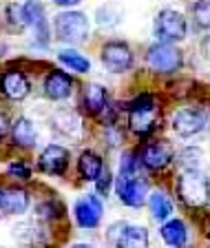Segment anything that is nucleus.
Instances as JSON below:
<instances>
[{"mask_svg":"<svg viewBox=\"0 0 210 248\" xmlns=\"http://www.w3.org/2000/svg\"><path fill=\"white\" fill-rule=\"evenodd\" d=\"M126 126L133 135L142 140L153 138L162 124V102L153 91H139L124 104Z\"/></svg>","mask_w":210,"mask_h":248,"instance_id":"obj_1","label":"nucleus"},{"mask_svg":"<svg viewBox=\"0 0 210 248\" xmlns=\"http://www.w3.org/2000/svg\"><path fill=\"white\" fill-rule=\"evenodd\" d=\"M173 193L184 208L204 211L210 206V177L199 166L180 169L173 182Z\"/></svg>","mask_w":210,"mask_h":248,"instance_id":"obj_2","label":"nucleus"},{"mask_svg":"<svg viewBox=\"0 0 210 248\" xmlns=\"http://www.w3.org/2000/svg\"><path fill=\"white\" fill-rule=\"evenodd\" d=\"M170 131L181 140H190L195 135L204 133L210 124V111L204 104H181L173 108L168 118Z\"/></svg>","mask_w":210,"mask_h":248,"instance_id":"obj_3","label":"nucleus"},{"mask_svg":"<svg viewBox=\"0 0 210 248\" xmlns=\"http://www.w3.org/2000/svg\"><path fill=\"white\" fill-rule=\"evenodd\" d=\"M146 67L150 73L159 78H170L184 69V51L173 42H159L155 40L153 45L144 53Z\"/></svg>","mask_w":210,"mask_h":248,"instance_id":"obj_4","label":"nucleus"},{"mask_svg":"<svg viewBox=\"0 0 210 248\" xmlns=\"http://www.w3.org/2000/svg\"><path fill=\"white\" fill-rule=\"evenodd\" d=\"M53 33L56 40L64 42L67 46H80L91 36V22L89 16L75 9H64L53 16Z\"/></svg>","mask_w":210,"mask_h":248,"instance_id":"obj_5","label":"nucleus"},{"mask_svg":"<svg viewBox=\"0 0 210 248\" xmlns=\"http://www.w3.org/2000/svg\"><path fill=\"white\" fill-rule=\"evenodd\" d=\"M137 155L142 162V169L146 173H164L168 166L175 164V146L164 138H149L142 140L137 146Z\"/></svg>","mask_w":210,"mask_h":248,"instance_id":"obj_6","label":"nucleus"},{"mask_svg":"<svg viewBox=\"0 0 210 248\" xmlns=\"http://www.w3.org/2000/svg\"><path fill=\"white\" fill-rule=\"evenodd\" d=\"M188 29H190V25H188V18H186L184 11L166 7V9L157 11V16H155L153 36L159 42H173V45L184 42L188 38Z\"/></svg>","mask_w":210,"mask_h":248,"instance_id":"obj_7","label":"nucleus"},{"mask_svg":"<svg viewBox=\"0 0 210 248\" xmlns=\"http://www.w3.org/2000/svg\"><path fill=\"white\" fill-rule=\"evenodd\" d=\"M100 60L113 76H124L135 67V53L126 40H106L100 46Z\"/></svg>","mask_w":210,"mask_h":248,"instance_id":"obj_8","label":"nucleus"},{"mask_svg":"<svg viewBox=\"0 0 210 248\" xmlns=\"http://www.w3.org/2000/svg\"><path fill=\"white\" fill-rule=\"evenodd\" d=\"M113 188L118 193L120 202L128 208H142L146 204V197H149L150 191V180L142 173H135V175H115V182H113Z\"/></svg>","mask_w":210,"mask_h":248,"instance_id":"obj_9","label":"nucleus"},{"mask_svg":"<svg viewBox=\"0 0 210 248\" xmlns=\"http://www.w3.org/2000/svg\"><path fill=\"white\" fill-rule=\"evenodd\" d=\"M106 242L118 248H146L150 244V232L142 224L115 222L106 228Z\"/></svg>","mask_w":210,"mask_h":248,"instance_id":"obj_10","label":"nucleus"},{"mask_svg":"<svg viewBox=\"0 0 210 248\" xmlns=\"http://www.w3.org/2000/svg\"><path fill=\"white\" fill-rule=\"evenodd\" d=\"M104 202L98 193H84L73 204V222L84 231H93L102 224Z\"/></svg>","mask_w":210,"mask_h":248,"instance_id":"obj_11","label":"nucleus"},{"mask_svg":"<svg viewBox=\"0 0 210 248\" xmlns=\"http://www.w3.org/2000/svg\"><path fill=\"white\" fill-rule=\"evenodd\" d=\"M73 89H75V80L64 69H49L45 73V78H42V93L51 102L69 100L73 95Z\"/></svg>","mask_w":210,"mask_h":248,"instance_id":"obj_12","label":"nucleus"},{"mask_svg":"<svg viewBox=\"0 0 210 248\" xmlns=\"http://www.w3.org/2000/svg\"><path fill=\"white\" fill-rule=\"evenodd\" d=\"M0 95L9 102H22L31 95V78L22 69H5L0 73Z\"/></svg>","mask_w":210,"mask_h":248,"instance_id":"obj_13","label":"nucleus"},{"mask_svg":"<svg viewBox=\"0 0 210 248\" xmlns=\"http://www.w3.org/2000/svg\"><path fill=\"white\" fill-rule=\"evenodd\" d=\"M71 164V151L62 144H46L38 155V170L51 177H62Z\"/></svg>","mask_w":210,"mask_h":248,"instance_id":"obj_14","label":"nucleus"},{"mask_svg":"<svg viewBox=\"0 0 210 248\" xmlns=\"http://www.w3.org/2000/svg\"><path fill=\"white\" fill-rule=\"evenodd\" d=\"M22 5H25V22L33 31V45L38 49H46L51 33H49V20H46L45 5L38 2V0H27Z\"/></svg>","mask_w":210,"mask_h":248,"instance_id":"obj_15","label":"nucleus"},{"mask_svg":"<svg viewBox=\"0 0 210 248\" xmlns=\"http://www.w3.org/2000/svg\"><path fill=\"white\" fill-rule=\"evenodd\" d=\"M111 102L108 89L100 82H87L82 87V95H80V108L89 118H100L104 113V108Z\"/></svg>","mask_w":210,"mask_h":248,"instance_id":"obj_16","label":"nucleus"},{"mask_svg":"<svg viewBox=\"0 0 210 248\" xmlns=\"http://www.w3.org/2000/svg\"><path fill=\"white\" fill-rule=\"evenodd\" d=\"M9 138L15 149H22V151L36 149V144H38L36 124L31 122L27 115H18V118H14L9 124Z\"/></svg>","mask_w":210,"mask_h":248,"instance_id":"obj_17","label":"nucleus"},{"mask_svg":"<svg viewBox=\"0 0 210 248\" xmlns=\"http://www.w3.org/2000/svg\"><path fill=\"white\" fill-rule=\"evenodd\" d=\"M159 237L166 246H173V248H181V246H188L190 244V228L186 224V219L181 217H168L166 222L159 224Z\"/></svg>","mask_w":210,"mask_h":248,"instance_id":"obj_18","label":"nucleus"},{"mask_svg":"<svg viewBox=\"0 0 210 248\" xmlns=\"http://www.w3.org/2000/svg\"><path fill=\"white\" fill-rule=\"evenodd\" d=\"M51 129H56L64 138L77 140L82 135V118L73 108H58L51 115Z\"/></svg>","mask_w":210,"mask_h":248,"instance_id":"obj_19","label":"nucleus"},{"mask_svg":"<svg viewBox=\"0 0 210 248\" xmlns=\"http://www.w3.org/2000/svg\"><path fill=\"white\" fill-rule=\"evenodd\" d=\"M146 206H149V211H150V217H153L157 224L166 222L175 213V202H173V197H170V193H166L164 188H150L149 197H146Z\"/></svg>","mask_w":210,"mask_h":248,"instance_id":"obj_20","label":"nucleus"},{"mask_svg":"<svg viewBox=\"0 0 210 248\" xmlns=\"http://www.w3.org/2000/svg\"><path fill=\"white\" fill-rule=\"evenodd\" d=\"M104 169V157L93 149H87L77 157V175L82 182H95Z\"/></svg>","mask_w":210,"mask_h":248,"instance_id":"obj_21","label":"nucleus"},{"mask_svg":"<svg viewBox=\"0 0 210 248\" xmlns=\"http://www.w3.org/2000/svg\"><path fill=\"white\" fill-rule=\"evenodd\" d=\"M58 62H60L64 69L77 73V76H84V73L91 71V60L89 56H84L82 51H77L75 46H64L58 51Z\"/></svg>","mask_w":210,"mask_h":248,"instance_id":"obj_22","label":"nucleus"},{"mask_svg":"<svg viewBox=\"0 0 210 248\" xmlns=\"http://www.w3.org/2000/svg\"><path fill=\"white\" fill-rule=\"evenodd\" d=\"M5 204H7V215H25L31 206V195L22 186H7Z\"/></svg>","mask_w":210,"mask_h":248,"instance_id":"obj_23","label":"nucleus"},{"mask_svg":"<svg viewBox=\"0 0 210 248\" xmlns=\"http://www.w3.org/2000/svg\"><path fill=\"white\" fill-rule=\"evenodd\" d=\"M190 20L197 29L210 31V0H193L190 2Z\"/></svg>","mask_w":210,"mask_h":248,"instance_id":"obj_24","label":"nucleus"},{"mask_svg":"<svg viewBox=\"0 0 210 248\" xmlns=\"http://www.w3.org/2000/svg\"><path fill=\"white\" fill-rule=\"evenodd\" d=\"M5 22L11 31H22L27 29V22H25V5L22 2H9L5 7Z\"/></svg>","mask_w":210,"mask_h":248,"instance_id":"obj_25","label":"nucleus"},{"mask_svg":"<svg viewBox=\"0 0 210 248\" xmlns=\"http://www.w3.org/2000/svg\"><path fill=\"white\" fill-rule=\"evenodd\" d=\"M62 215H64V208H62V204L56 197L40 202L36 206V219H40V222H56L58 217H62Z\"/></svg>","mask_w":210,"mask_h":248,"instance_id":"obj_26","label":"nucleus"},{"mask_svg":"<svg viewBox=\"0 0 210 248\" xmlns=\"http://www.w3.org/2000/svg\"><path fill=\"white\" fill-rule=\"evenodd\" d=\"M7 175H11L14 180H31V175H33V169L29 166V162L27 160H11L9 164H7Z\"/></svg>","mask_w":210,"mask_h":248,"instance_id":"obj_27","label":"nucleus"},{"mask_svg":"<svg viewBox=\"0 0 210 248\" xmlns=\"http://www.w3.org/2000/svg\"><path fill=\"white\" fill-rule=\"evenodd\" d=\"M113 182H115V175H113V170L108 169V164H104L102 173L98 175V180L93 182L95 184V193L100 197H108V193L113 191Z\"/></svg>","mask_w":210,"mask_h":248,"instance_id":"obj_28","label":"nucleus"},{"mask_svg":"<svg viewBox=\"0 0 210 248\" xmlns=\"http://www.w3.org/2000/svg\"><path fill=\"white\" fill-rule=\"evenodd\" d=\"M95 20H98L100 27H115L122 20V14L118 9H113V7H100L95 11Z\"/></svg>","mask_w":210,"mask_h":248,"instance_id":"obj_29","label":"nucleus"},{"mask_svg":"<svg viewBox=\"0 0 210 248\" xmlns=\"http://www.w3.org/2000/svg\"><path fill=\"white\" fill-rule=\"evenodd\" d=\"M9 124H11V120L7 118V113L0 108V142H2V138L9 133Z\"/></svg>","mask_w":210,"mask_h":248,"instance_id":"obj_30","label":"nucleus"},{"mask_svg":"<svg viewBox=\"0 0 210 248\" xmlns=\"http://www.w3.org/2000/svg\"><path fill=\"white\" fill-rule=\"evenodd\" d=\"M56 7H60V9H73V7H77L82 0H51Z\"/></svg>","mask_w":210,"mask_h":248,"instance_id":"obj_31","label":"nucleus"},{"mask_svg":"<svg viewBox=\"0 0 210 248\" xmlns=\"http://www.w3.org/2000/svg\"><path fill=\"white\" fill-rule=\"evenodd\" d=\"M7 217V204H5V188L0 186V219Z\"/></svg>","mask_w":210,"mask_h":248,"instance_id":"obj_32","label":"nucleus"},{"mask_svg":"<svg viewBox=\"0 0 210 248\" xmlns=\"http://www.w3.org/2000/svg\"><path fill=\"white\" fill-rule=\"evenodd\" d=\"M206 239H208V244H210V219H208V226H206Z\"/></svg>","mask_w":210,"mask_h":248,"instance_id":"obj_33","label":"nucleus"}]
</instances>
